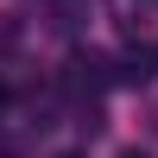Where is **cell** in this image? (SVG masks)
Listing matches in <instances>:
<instances>
[{
	"label": "cell",
	"instance_id": "obj_1",
	"mask_svg": "<svg viewBox=\"0 0 158 158\" xmlns=\"http://www.w3.org/2000/svg\"><path fill=\"white\" fill-rule=\"evenodd\" d=\"M114 76H120V82H152V76H158V51H152V44L127 51V57H120V70H114Z\"/></svg>",
	"mask_w": 158,
	"mask_h": 158
},
{
	"label": "cell",
	"instance_id": "obj_2",
	"mask_svg": "<svg viewBox=\"0 0 158 158\" xmlns=\"http://www.w3.org/2000/svg\"><path fill=\"white\" fill-rule=\"evenodd\" d=\"M19 44V19H0V51H13Z\"/></svg>",
	"mask_w": 158,
	"mask_h": 158
},
{
	"label": "cell",
	"instance_id": "obj_3",
	"mask_svg": "<svg viewBox=\"0 0 158 158\" xmlns=\"http://www.w3.org/2000/svg\"><path fill=\"white\" fill-rule=\"evenodd\" d=\"M120 158H146V152H139V146H127V152H120Z\"/></svg>",
	"mask_w": 158,
	"mask_h": 158
},
{
	"label": "cell",
	"instance_id": "obj_4",
	"mask_svg": "<svg viewBox=\"0 0 158 158\" xmlns=\"http://www.w3.org/2000/svg\"><path fill=\"white\" fill-rule=\"evenodd\" d=\"M57 158H82V152H57Z\"/></svg>",
	"mask_w": 158,
	"mask_h": 158
}]
</instances>
